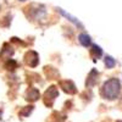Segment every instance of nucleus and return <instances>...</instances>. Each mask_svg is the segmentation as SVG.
<instances>
[{
	"instance_id": "nucleus-1",
	"label": "nucleus",
	"mask_w": 122,
	"mask_h": 122,
	"mask_svg": "<svg viewBox=\"0 0 122 122\" xmlns=\"http://www.w3.org/2000/svg\"><path fill=\"white\" fill-rule=\"evenodd\" d=\"M121 90V83L117 78H110L109 81L104 83L103 88H101V95L105 99L114 100L118 97Z\"/></svg>"
},
{
	"instance_id": "nucleus-2",
	"label": "nucleus",
	"mask_w": 122,
	"mask_h": 122,
	"mask_svg": "<svg viewBox=\"0 0 122 122\" xmlns=\"http://www.w3.org/2000/svg\"><path fill=\"white\" fill-rule=\"evenodd\" d=\"M57 95H59L57 88L55 86H51L44 94V103H45V105H48V106L53 105L54 100H55V98H57Z\"/></svg>"
},
{
	"instance_id": "nucleus-3",
	"label": "nucleus",
	"mask_w": 122,
	"mask_h": 122,
	"mask_svg": "<svg viewBox=\"0 0 122 122\" xmlns=\"http://www.w3.org/2000/svg\"><path fill=\"white\" fill-rule=\"evenodd\" d=\"M25 61L26 64L30 67H36L39 62V56L36 51H33V50H29V51L25 55Z\"/></svg>"
},
{
	"instance_id": "nucleus-4",
	"label": "nucleus",
	"mask_w": 122,
	"mask_h": 122,
	"mask_svg": "<svg viewBox=\"0 0 122 122\" xmlns=\"http://www.w3.org/2000/svg\"><path fill=\"white\" fill-rule=\"evenodd\" d=\"M60 87L64 89V92H66V93H68V94H75L77 92L76 86L73 84V82H71V81H61Z\"/></svg>"
},
{
	"instance_id": "nucleus-5",
	"label": "nucleus",
	"mask_w": 122,
	"mask_h": 122,
	"mask_svg": "<svg viewBox=\"0 0 122 122\" xmlns=\"http://www.w3.org/2000/svg\"><path fill=\"white\" fill-rule=\"evenodd\" d=\"M38 98H40V93L37 88H29L26 93V99L29 101H36L38 100Z\"/></svg>"
},
{
	"instance_id": "nucleus-6",
	"label": "nucleus",
	"mask_w": 122,
	"mask_h": 122,
	"mask_svg": "<svg viewBox=\"0 0 122 122\" xmlns=\"http://www.w3.org/2000/svg\"><path fill=\"white\" fill-rule=\"evenodd\" d=\"M97 78H98V72H97L95 70H92L90 73H89V76H88V78H87L86 86H87L88 88L92 87V86H94V84L97 83Z\"/></svg>"
},
{
	"instance_id": "nucleus-7",
	"label": "nucleus",
	"mask_w": 122,
	"mask_h": 122,
	"mask_svg": "<svg viewBox=\"0 0 122 122\" xmlns=\"http://www.w3.org/2000/svg\"><path fill=\"white\" fill-rule=\"evenodd\" d=\"M101 55H103V50H101V48L98 46V45H92V49H90V56L93 57V60L95 61V60L99 59Z\"/></svg>"
},
{
	"instance_id": "nucleus-8",
	"label": "nucleus",
	"mask_w": 122,
	"mask_h": 122,
	"mask_svg": "<svg viewBox=\"0 0 122 122\" xmlns=\"http://www.w3.org/2000/svg\"><path fill=\"white\" fill-rule=\"evenodd\" d=\"M59 12H60L61 15H64L65 17H67V18L70 20V21H71V22H73V23H75L76 26H78V27H81V28H83V26H82V25H81V22L78 21V20H77L76 17H73V16H71L70 14H67V12H65V11H64V10H62V9H59Z\"/></svg>"
},
{
	"instance_id": "nucleus-9",
	"label": "nucleus",
	"mask_w": 122,
	"mask_h": 122,
	"mask_svg": "<svg viewBox=\"0 0 122 122\" xmlns=\"http://www.w3.org/2000/svg\"><path fill=\"white\" fill-rule=\"evenodd\" d=\"M78 40H79V43L82 44L83 46H89V45H90V42H92L90 37H89L88 34H86V33L79 34V37H78Z\"/></svg>"
},
{
	"instance_id": "nucleus-10",
	"label": "nucleus",
	"mask_w": 122,
	"mask_h": 122,
	"mask_svg": "<svg viewBox=\"0 0 122 122\" xmlns=\"http://www.w3.org/2000/svg\"><path fill=\"white\" fill-rule=\"evenodd\" d=\"M105 65H106L107 68H112L116 65V61H115V59H112L111 56H106L105 57Z\"/></svg>"
},
{
	"instance_id": "nucleus-11",
	"label": "nucleus",
	"mask_w": 122,
	"mask_h": 122,
	"mask_svg": "<svg viewBox=\"0 0 122 122\" xmlns=\"http://www.w3.org/2000/svg\"><path fill=\"white\" fill-rule=\"evenodd\" d=\"M5 67H6L7 70H15V68L17 67V62H16L15 60H12V59H9L7 62L5 64Z\"/></svg>"
},
{
	"instance_id": "nucleus-12",
	"label": "nucleus",
	"mask_w": 122,
	"mask_h": 122,
	"mask_svg": "<svg viewBox=\"0 0 122 122\" xmlns=\"http://www.w3.org/2000/svg\"><path fill=\"white\" fill-rule=\"evenodd\" d=\"M21 1H25V0H21Z\"/></svg>"
}]
</instances>
